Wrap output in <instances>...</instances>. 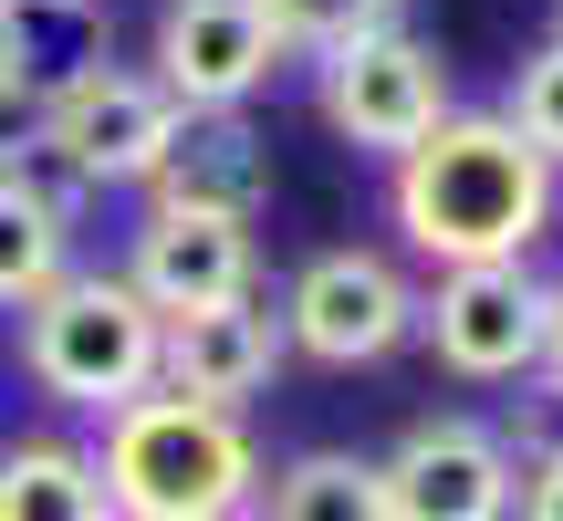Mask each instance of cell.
Here are the masks:
<instances>
[{
	"label": "cell",
	"mask_w": 563,
	"mask_h": 521,
	"mask_svg": "<svg viewBox=\"0 0 563 521\" xmlns=\"http://www.w3.org/2000/svg\"><path fill=\"white\" fill-rule=\"evenodd\" d=\"M553 178L563 167L511 115H460L449 104L407 157H386V220L407 230V251L439 260V271L522 260L553 230Z\"/></svg>",
	"instance_id": "obj_1"
},
{
	"label": "cell",
	"mask_w": 563,
	"mask_h": 521,
	"mask_svg": "<svg viewBox=\"0 0 563 521\" xmlns=\"http://www.w3.org/2000/svg\"><path fill=\"white\" fill-rule=\"evenodd\" d=\"M104 490L125 521H251L262 501V448L230 407H188V397H136L104 418L95 448Z\"/></svg>",
	"instance_id": "obj_2"
},
{
	"label": "cell",
	"mask_w": 563,
	"mask_h": 521,
	"mask_svg": "<svg viewBox=\"0 0 563 521\" xmlns=\"http://www.w3.org/2000/svg\"><path fill=\"white\" fill-rule=\"evenodd\" d=\"M21 376L53 407L115 418L157 397V313L136 302L125 271H63L42 302H21Z\"/></svg>",
	"instance_id": "obj_3"
},
{
	"label": "cell",
	"mask_w": 563,
	"mask_h": 521,
	"mask_svg": "<svg viewBox=\"0 0 563 521\" xmlns=\"http://www.w3.org/2000/svg\"><path fill=\"white\" fill-rule=\"evenodd\" d=\"M167 136H178V104L157 95V74H136V63H74V74L42 95L32 115V146L53 178L74 188H146L167 157Z\"/></svg>",
	"instance_id": "obj_4"
},
{
	"label": "cell",
	"mask_w": 563,
	"mask_h": 521,
	"mask_svg": "<svg viewBox=\"0 0 563 521\" xmlns=\"http://www.w3.org/2000/svg\"><path fill=\"white\" fill-rule=\"evenodd\" d=\"M313 104H323V125H334L344 146H365V157H407V146L449 115V63L428 53L407 21H386V32L334 42V53L313 63Z\"/></svg>",
	"instance_id": "obj_5"
},
{
	"label": "cell",
	"mask_w": 563,
	"mask_h": 521,
	"mask_svg": "<svg viewBox=\"0 0 563 521\" xmlns=\"http://www.w3.org/2000/svg\"><path fill=\"white\" fill-rule=\"evenodd\" d=\"M418 334V292L386 251H313L282 292V344L313 365H376Z\"/></svg>",
	"instance_id": "obj_6"
},
{
	"label": "cell",
	"mask_w": 563,
	"mask_h": 521,
	"mask_svg": "<svg viewBox=\"0 0 563 521\" xmlns=\"http://www.w3.org/2000/svg\"><path fill=\"white\" fill-rule=\"evenodd\" d=\"M418 334L439 344L449 376L470 386H522L543 365V281L522 260H470V271H439V292L418 302Z\"/></svg>",
	"instance_id": "obj_7"
},
{
	"label": "cell",
	"mask_w": 563,
	"mask_h": 521,
	"mask_svg": "<svg viewBox=\"0 0 563 521\" xmlns=\"http://www.w3.org/2000/svg\"><path fill=\"white\" fill-rule=\"evenodd\" d=\"M282 63V32L262 0H167L157 11V42H146V74L178 115H230L272 84Z\"/></svg>",
	"instance_id": "obj_8"
},
{
	"label": "cell",
	"mask_w": 563,
	"mask_h": 521,
	"mask_svg": "<svg viewBox=\"0 0 563 521\" xmlns=\"http://www.w3.org/2000/svg\"><path fill=\"white\" fill-rule=\"evenodd\" d=\"M376 480H386V521H511V501H522V469L481 418H418L376 459Z\"/></svg>",
	"instance_id": "obj_9"
},
{
	"label": "cell",
	"mask_w": 563,
	"mask_h": 521,
	"mask_svg": "<svg viewBox=\"0 0 563 521\" xmlns=\"http://www.w3.org/2000/svg\"><path fill=\"white\" fill-rule=\"evenodd\" d=\"M282 355H292V344H282V313H262V292L157 323V386L188 397V407H230V418L282 376Z\"/></svg>",
	"instance_id": "obj_10"
},
{
	"label": "cell",
	"mask_w": 563,
	"mask_h": 521,
	"mask_svg": "<svg viewBox=\"0 0 563 521\" xmlns=\"http://www.w3.org/2000/svg\"><path fill=\"white\" fill-rule=\"evenodd\" d=\"M125 281L157 323L209 313V302H241L262 281V251H251L241 220H178V209H146L136 251H125Z\"/></svg>",
	"instance_id": "obj_11"
},
{
	"label": "cell",
	"mask_w": 563,
	"mask_h": 521,
	"mask_svg": "<svg viewBox=\"0 0 563 521\" xmlns=\"http://www.w3.org/2000/svg\"><path fill=\"white\" fill-rule=\"evenodd\" d=\"M157 209H178V220H262L272 209V136L230 104V115H178V136H167L157 157Z\"/></svg>",
	"instance_id": "obj_12"
},
{
	"label": "cell",
	"mask_w": 563,
	"mask_h": 521,
	"mask_svg": "<svg viewBox=\"0 0 563 521\" xmlns=\"http://www.w3.org/2000/svg\"><path fill=\"white\" fill-rule=\"evenodd\" d=\"M74 271V199L32 157H0V302H42Z\"/></svg>",
	"instance_id": "obj_13"
},
{
	"label": "cell",
	"mask_w": 563,
	"mask_h": 521,
	"mask_svg": "<svg viewBox=\"0 0 563 521\" xmlns=\"http://www.w3.org/2000/svg\"><path fill=\"white\" fill-rule=\"evenodd\" d=\"M0 521H125L95 448L74 439H11L0 448Z\"/></svg>",
	"instance_id": "obj_14"
},
{
	"label": "cell",
	"mask_w": 563,
	"mask_h": 521,
	"mask_svg": "<svg viewBox=\"0 0 563 521\" xmlns=\"http://www.w3.org/2000/svg\"><path fill=\"white\" fill-rule=\"evenodd\" d=\"M251 521H386V480L355 448H302V459H282L262 480Z\"/></svg>",
	"instance_id": "obj_15"
},
{
	"label": "cell",
	"mask_w": 563,
	"mask_h": 521,
	"mask_svg": "<svg viewBox=\"0 0 563 521\" xmlns=\"http://www.w3.org/2000/svg\"><path fill=\"white\" fill-rule=\"evenodd\" d=\"M272 11V32H282V53H334V42H365V32H386V21L407 11V0H262Z\"/></svg>",
	"instance_id": "obj_16"
},
{
	"label": "cell",
	"mask_w": 563,
	"mask_h": 521,
	"mask_svg": "<svg viewBox=\"0 0 563 521\" xmlns=\"http://www.w3.org/2000/svg\"><path fill=\"white\" fill-rule=\"evenodd\" d=\"M490 439L511 448V469L563 459V376H553V365H532V376H522V397L501 407V428H490Z\"/></svg>",
	"instance_id": "obj_17"
},
{
	"label": "cell",
	"mask_w": 563,
	"mask_h": 521,
	"mask_svg": "<svg viewBox=\"0 0 563 521\" xmlns=\"http://www.w3.org/2000/svg\"><path fill=\"white\" fill-rule=\"evenodd\" d=\"M501 115H511V125H522V136L563 167V32L522 63V84H511V104H501Z\"/></svg>",
	"instance_id": "obj_18"
},
{
	"label": "cell",
	"mask_w": 563,
	"mask_h": 521,
	"mask_svg": "<svg viewBox=\"0 0 563 521\" xmlns=\"http://www.w3.org/2000/svg\"><path fill=\"white\" fill-rule=\"evenodd\" d=\"M32 11H21V0H0V104H21L32 95Z\"/></svg>",
	"instance_id": "obj_19"
},
{
	"label": "cell",
	"mask_w": 563,
	"mask_h": 521,
	"mask_svg": "<svg viewBox=\"0 0 563 521\" xmlns=\"http://www.w3.org/2000/svg\"><path fill=\"white\" fill-rule=\"evenodd\" d=\"M511 521H563V459L522 469V501H511Z\"/></svg>",
	"instance_id": "obj_20"
},
{
	"label": "cell",
	"mask_w": 563,
	"mask_h": 521,
	"mask_svg": "<svg viewBox=\"0 0 563 521\" xmlns=\"http://www.w3.org/2000/svg\"><path fill=\"white\" fill-rule=\"evenodd\" d=\"M543 365L563 376V281H543Z\"/></svg>",
	"instance_id": "obj_21"
},
{
	"label": "cell",
	"mask_w": 563,
	"mask_h": 521,
	"mask_svg": "<svg viewBox=\"0 0 563 521\" xmlns=\"http://www.w3.org/2000/svg\"><path fill=\"white\" fill-rule=\"evenodd\" d=\"M553 32H563V0H553Z\"/></svg>",
	"instance_id": "obj_22"
}]
</instances>
